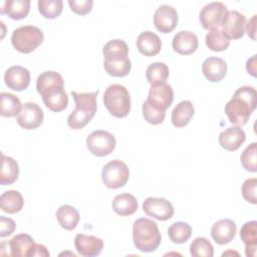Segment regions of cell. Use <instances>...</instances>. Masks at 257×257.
<instances>
[{"label": "cell", "mask_w": 257, "mask_h": 257, "mask_svg": "<svg viewBox=\"0 0 257 257\" xmlns=\"http://www.w3.org/2000/svg\"><path fill=\"white\" fill-rule=\"evenodd\" d=\"M68 4L70 6V9L74 13L78 15H85L91 11L93 1L92 0H68Z\"/></svg>", "instance_id": "cell-42"}, {"label": "cell", "mask_w": 257, "mask_h": 257, "mask_svg": "<svg viewBox=\"0 0 257 257\" xmlns=\"http://www.w3.org/2000/svg\"><path fill=\"white\" fill-rule=\"evenodd\" d=\"M227 254H233V255L235 254V255H237V256L239 255V254H238L237 252H232V251H228V252H224V253H223V256H225V255H227Z\"/></svg>", "instance_id": "cell-47"}, {"label": "cell", "mask_w": 257, "mask_h": 257, "mask_svg": "<svg viewBox=\"0 0 257 257\" xmlns=\"http://www.w3.org/2000/svg\"><path fill=\"white\" fill-rule=\"evenodd\" d=\"M24 206V199L20 192L16 190H9L4 192L0 197V208L3 212L8 214H15L22 210Z\"/></svg>", "instance_id": "cell-28"}, {"label": "cell", "mask_w": 257, "mask_h": 257, "mask_svg": "<svg viewBox=\"0 0 257 257\" xmlns=\"http://www.w3.org/2000/svg\"><path fill=\"white\" fill-rule=\"evenodd\" d=\"M103 67L107 74L114 77H123L130 73L132 69V62L130 58L118 61L103 60Z\"/></svg>", "instance_id": "cell-38"}, {"label": "cell", "mask_w": 257, "mask_h": 257, "mask_svg": "<svg viewBox=\"0 0 257 257\" xmlns=\"http://www.w3.org/2000/svg\"><path fill=\"white\" fill-rule=\"evenodd\" d=\"M202 71L209 81L218 82L227 73V63L220 57H208L202 64Z\"/></svg>", "instance_id": "cell-20"}, {"label": "cell", "mask_w": 257, "mask_h": 257, "mask_svg": "<svg viewBox=\"0 0 257 257\" xmlns=\"http://www.w3.org/2000/svg\"><path fill=\"white\" fill-rule=\"evenodd\" d=\"M35 244L34 239L25 233L14 236L8 243L10 254L15 257L31 256Z\"/></svg>", "instance_id": "cell-22"}, {"label": "cell", "mask_w": 257, "mask_h": 257, "mask_svg": "<svg viewBox=\"0 0 257 257\" xmlns=\"http://www.w3.org/2000/svg\"><path fill=\"white\" fill-rule=\"evenodd\" d=\"M130 178L127 166L120 160L108 162L101 171V180L108 189H118L123 187Z\"/></svg>", "instance_id": "cell-6"}, {"label": "cell", "mask_w": 257, "mask_h": 257, "mask_svg": "<svg viewBox=\"0 0 257 257\" xmlns=\"http://www.w3.org/2000/svg\"><path fill=\"white\" fill-rule=\"evenodd\" d=\"M111 207L119 216H131L138 210V201L132 194L122 193L113 198Z\"/></svg>", "instance_id": "cell-26"}, {"label": "cell", "mask_w": 257, "mask_h": 257, "mask_svg": "<svg viewBox=\"0 0 257 257\" xmlns=\"http://www.w3.org/2000/svg\"><path fill=\"white\" fill-rule=\"evenodd\" d=\"M170 240L175 244H183L192 235V227L186 222H175L168 229Z\"/></svg>", "instance_id": "cell-33"}, {"label": "cell", "mask_w": 257, "mask_h": 257, "mask_svg": "<svg viewBox=\"0 0 257 257\" xmlns=\"http://www.w3.org/2000/svg\"><path fill=\"white\" fill-rule=\"evenodd\" d=\"M103 103L108 112L115 117H124L131 111V96L127 89L118 83L107 86L103 94Z\"/></svg>", "instance_id": "cell-4"}, {"label": "cell", "mask_w": 257, "mask_h": 257, "mask_svg": "<svg viewBox=\"0 0 257 257\" xmlns=\"http://www.w3.org/2000/svg\"><path fill=\"white\" fill-rule=\"evenodd\" d=\"M50 254L46 247L42 244H35L33 251L31 253V256H43V257H48Z\"/></svg>", "instance_id": "cell-45"}, {"label": "cell", "mask_w": 257, "mask_h": 257, "mask_svg": "<svg viewBox=\"0 0 257 257\" xmlns=\"http://www.w3.org/2000/svg\"><path fill=\"white\" fill-rule=\"evenodd\" d=\"M147 99L164 110H167L174 100L173 88L167 82L153 84L151 85Z\"/></svg>", "instance_id": "cell-16"}, {"label": "cell", "mask_w": 257, "mask_h": 257, "mask_svg": "<svg viewBox=\"0 0 257 257\" xmlns=\"http://www.w3.org/2000/svg\"><path fill=\"white\" fill-rule=\"evenodd\" d=\"M43 110L35 102H25L18 113L17 123L24 130H35L43 121Z\"/></svg>", "instance_id": "cell-11"}, {"label": "cell", "mask_w": 257, "mask_h": 257, "mask_svg": "<svg viewBox=\"0 0 257 257\" xmlns=\"http://www.w3.org/2000/svg\"><path fill=\"white\" fill-rule=\"evenodd\" d=\"M178 12L171 5H161L154 14V24L162 33L172 32L178 24Z\"/></svg>", "instance_id": "cell-12"}, {"label": "cell", "mask_w": 257, "mask_h": 257, "mask_svg": "<svg viewBox=\"0 0 257 257\" xmlns=\"http://www.w3.org/2000/svg\"><path fill=\"white\" fill-rule=\"evenodd\" d=\"M256 18H257V15H253L247 22L246 26H245V30L247 32V34L253 39V40H256Z\"/></svg>", "instance_id": "cell-44"}, {"label": "cell", "mask_w": 257, "mask_h": 257, "mask_svg": "<svg viewBox=\"0 0 257 257\" xmlns=\"http://www.w3.org/2000/svg\"><path fill=\"white\" fill-rule=\"evenodd\" d=\"M143 115L145 119L151 124H160L164 121L166 116V110L152 103L150 100L146 99L143 104Z\"/></svg>", "instance_id": "cell-37"}, {"label": "cell", "mask_w": 257, "mask_h": 257, "mask_svg": "<svg viewBox=\"0 0 257 257\" xmlns=\"http://www.w3.org/2000/svg\"><path fill=\"white\" fill-rule=\"evenodd\" d=\"M1 115L4 117H12L17 116L22 108V104L20 99L9 92H1Z\"/></svg>", "instance_id": "cell-31"}, {"label": "cell", "mask_w": 257, "mask_h": 257, "mask_svg": "<svg viewBox=\"0 0 257 257\" xmlns=\"http://www.w3.org/2000/svg\"><path fill=\"white\" fill-rule=\"evenodd\" d=\"M199 45L198 37L195 33L187 30L179 31L173 37L172 47L173 49L182 55H189L194 53Z\"/></svg>", "instance_id": "cell-18"}, {"label": "cell", "mask_w": 257, "mask_h": 257, "mask_svg": "<svg viewBox=\"0 0 257 257\" xmlns=\"http://www.w3.org/2000/svg\"><path fill=\"white\" fill-rule=\"evenodd\" d=\"M98 90L93 92L71 91L75 102V108L67 117V125L72 130H80L85 126L96 112V97Z\"/></svg>", "instance_id": "cell-2"}, {"label": "cell", "mask_w": 257, "mask_h": 257, "mask_svg": "<svg viewBox=\"0 0 257 257\" xmlns=\"http://www.w3.org/2000/svg\"><path fill=\"white\" fill-rule=\"evenodd\" d=\"M115 138L107 131L97 130L90 133L86 138L88 151L96 157H104L112 153L115 148Z\"/></svg>", "instance_id": "cell-7"}, {"label": "cell", "mask_w": 257, "mask_h": 257, "mask_svg": "<svg viewBox=\"0 0 257 257\" xmlns=\"http://www.w3.org/2000/svg\"><path fill=\"white\" fill-rule=\"evenodd\" d=\"M2 165H1V173H0V184L11 185L13 184L19 176V167L17 162L11 158L2 154Z\"/></svg>", "instance_id": "cell-30"}, {"label": "cell", "mask_w": 257, "mask_h": 257, "mask_svg": "<svg viewBox=\"0 0 257 257\" xmlns=\"http://www.w3.org/2000/svg\"><path fill=\"white\" fill-rule=\"evenodd\" d=\"M56 84H64V81L61 74L54 70L44 71L40 73L36 79V89L38 93Z\"/></svg>", "instance_id": "cell-35"}, {"label": "cell", "mask_w": 257, "mask_h": 257, "mask_svg": "<svg viewBox=\"0 0 257 257\" xmlns=\"http://www.w3.org/2000/svg\"><path fill=\"white\" fill-rule=\"evenodd\" d=\"M37 5L39 13L48 19L58 17L63 9V2L61 0H39Z\"/></svg>", "instance_id": "cell-36"}, {"label": "cell", "mask_w": 257, "mask_h": 257, "mask_svg": "<svg viewBox=\"0 0 257 257\" xmlns=\"http://www.w3.org/2000/svg\"><path fill=\"white\" fill-rule=\"evenodd\" d=\"M205 41L207 47L216 52L224 51L230 45V39L219 28L210 30L205 37Z\"/></svg>", "instance_id": "cell-32"}, {"label": "cell", "mask_w": 257, "mask_h": 257, "mask_svg": "<svg viewBox=\"0 0 257 257\" xmlns=\"http://www.w3.org/2000/svg\"><path fill=\"white\" fill-rule=\"evenodd\" d=\"M133 241L141 252H153L161 244L162 236L158 224L148 218H140L133 225Z\"/></svg>", "instance_id": "cell-3"}, {"label": "cell", "mask_w": 257, "mask_h": 257, "mask_svg": "<svg viewBox=\"0 0 257 257\" xmlns=\"http://www.w3.org/2000/svg\"><path fill=\"white\" fill-rule=\"evenodd\" d=\"M137 47L145 56H154L161 51L162 40L152 31L142 32L137 39Z\"/></svg>", "instance_id": "cell-21"}, {"label": "cell", "mask_w": 257, "mask_h": 257, "mask_svg": "<svg viewBox=\"0 0 257 257\" xmlns=\"http://www.w3.org/2000/svg\"><path fill=\"white\" fill-rule=\"evenodd\" d=\"M195 113V108L190 100H183L179 102L173 109L171 120L176 127H183L187 125Z\"/></svg>", "instance_id": "cell-27"}, {"label": "cell", "mask_w": 257, "mask_h": 257, "mask_svg": "<svg viewBox=\"0 0 257 257\" xmlns=\"http://www.w3.org/2000/svg\"><path fill=\"white\" fill-rule=\"evenodd\" d=\"M256 186H257V179L256 178H250L244 181L242 188H241V192H242V196L243 198L251 203V204H256Z\"/></svg>", "instance_id": "cell-41"}, {"label": "cell", "mask_w": 257, "mask_h": 257, "mask_svg": "<svg viewBox=\"0 0 257 257\" xmlns=\"http://www.w3.org/2000/svg\"><path fill=\"white\" fill-rule=\"evenodd\" d=\"M43 38L41 29L33 25H24L14 29L11 35V43L17 51L30 53L42 43Z\"/></svg>", "instance_id": "cell-5"}, {"label": "cell", "mask_w": 257, "mask_h": 257, "mask_svg": "<svg viewBox=\"0 0 257 257\" xmlns=\"http://www.w3.org/2000/svg\"><path fill=\"white\" fill-rule=\"evenodd\" d=\"M30 10L29 0H6L0 6V13L7 14L11 19L20 20L25 18Z\"/></svg>", "instance_id": "cell-23"}, {"label": "cell", "mask_w": 257, "mask_h": 257, "mask_svg": "<svg viewBox=\"0 0 257 257\" xmlns=\"http://www.w3.org/2000/svg\"><path fill=\"white\" fill-rule=\"evenodd\" d=\"M256 154H257V143H251L242 153L240 157L241 164L243 168L248 171L255 173L257 171V160H256Z\"/></svg>", "instance_id": "cell-40"}, {"label": "cell", "mask_w": 257, "mask_h": 257, "mask_svg": "<svg viewBox=\"0 0 257 257\" xmlns=\"http://www.w3.org/2000/svg\"><path fill=\"white\" fill-rule=\"evenodd\" d=\"M102 54L106 61L123 60L128 58V46L121 39H112L104 44Z\"/></svg>", "instance_id": "cell-25"}, {"label": "cell", "mask_w": 257, "mask_h": 257, "mask_svg": "<svg viewBox=\"0 0 257 257\" xmlns=\"http://www.w3.org/2000/svg\"><path fill=\"white\" fill-rule=\"evenodd\" d=\"M245 132L240 126H230L224 130L218 138L220 146L227 151H237L245 142Z\"/></svg>", "instance_id": "cell-19"}, {"label": "cell", "mask_w": 257, "mask_h": 257, "mask_svg": "<svg viewBox=\"0 0 257 257\" xmlns=\"http://www.w3.org/2000/svg\"><path fill=\"white\" fill-rule=\"evenodd\" d=\"M257 92L249 85L239 87L232 98L225 104V113L231 123L242 126L247 123L251 113L256 108Z\"/></svg>", "instance_id": "cell-1"}, {"label": "cell", "mask_w": 257, "mask_h": 257, "mask_svg": "<svg viewBox=\"0 0 257 257\" xmlns=\"http://www.w3.org/2000/svg\"><path fill=\"white\" fill-rule=\"evenodd\" d=\"M169 67L164 62H153L151 63L146 70L147 80L153 84H158L166 82L169 77Z\"/></svg>", "instance_id": "cell-34"}, {"label": "cell", "mask_w": 257, "mask_h": 257, "mask_svg": "<svg viewBox=\"0 0 257 257\" xmlns=\"http://www.w3.org/2000/svg\"><path fill=\"white\" fill-rule=\"evenodd\" d=\"M237 232L236 223L231 219H221L214 223L211 228V236L219 245L230 243Z\"/></svg>", "instance_id": "cell-17"}, {"label": "cell", "mask_w": 257, "mask_h": 257, "mask_svg": "<svg viewBox=\"0 0 257 257\" xmlns=\"http://www.w3.org/2000/svg\"><path fill=\"white\" fill-rule=\"evenodd\" d=\"M144 212L157 220L167 221L174 215V207L170 201L165 198L149 197L143 202Z\"/></svg>", "instance_id": "cell-9"}, {"label": "cell", "mask_w": 257, "mask_h": 257, "mask_svg": "<svg viewBox=\"0 0 257 257\" xmlns=\"http://www.w3.org/2000/svg\"><path fill=\"white\" fill-rule=\"evenodd\" d=\"M74 246L79 255L84 257H94L101 253L103 241L95 236L77 234L74 238Z\"/></svg>", "instance_id": "cell-15"}, {"label": "cell", "mask_w": 257, "mask_h": 257, "mask_svg": "<svg viewBox=\"0 0 257 257\" xmlns=\"http://www.w3.org/2000/svg\"><path fill=\"white\" fill-rule=\"evenodd\" d=\"M228 12L227 6L222 2H210L200 11L199 20L201 25L207 30L219 28Z\"/></svg>", "instance_id": "cell-8"}, {"label": "cell", "mask_w": 257, "mask_h": 257, "mask_svg": "<svg viewBox=\"0 0 257 257\" xmlns=\"http://www.w3.org/2000/svg\"><path fill=\"white\" fill-rule=\"evenodd\" d=\"M246 69L252 76H256V55H253L246 62Z\"/></svg>", "instance_id": "cell-46"}, {"label": "cell", "mask_w": 257, "mask_h": 257, "mask_svg": "<svg viewBox=\"0 0 257 257\" xmlns=\"http://www.w3.org/2000/svg\"><path fill=\"white\" fill-rule=\"evenodd\" d=\"M16 228L15 222L11 218L0 216V237L4 238L11 235Z\"/></svg>", "instance_id": "cell-43"}, {"label": "cell", "mask_w": 257, "mask_h": 257, "mask_svg": "<svg viewBox=\"0 0 257 257\" xmlns=\"http://www.w3.org/2000/svg\"><path fill=\"white\" fill-rule=\"evenodd\" d=\"M246 17L237 10H230L227 12L221 23V30L231 39H239L245 33Z\"/></svg>", "instance_id": "cell-10"}, {"label": "cell", "mask_w": 257, "mask_h": 257, "mask_svg": "<svg viewBox=\"0 0 257 257\" xmlns=\"http://www.w3.org/2000/svg\"><path fill=\"white\" fill-rule=\"evenodd\" d=\"M56 219L59 225L68 231L73 230L79 222L78 211L70 205H62L56 211Z\"/></svg>", "instance_id": "cell-29"}, {"label": "cell", "mask_w": 257, "mask_h": 257, "mask_svg": "<svg viewBox=\"0 0 257 257\" xmlns=\"http://www.w3.org/2000/svg\"><path fill=\"white\" fill-rule=\"evenodd\" d=\"M240 238L245 245L246 255L249 257H255L257 249V222H246L241 227Z\"/></svg>", "instance_id": "cell-24"}, {"label": "cell", "mask_w": 257, "mask_h": 257, "mask_svg": "<svg viewBox=\"0 0 257 257\" xmlns=\"http://www.w3.org/2000/svg\"><path fill=\"white\" fill-rule=\"evenodd\" d=\"M190 253L193 257H213L214 247L204 237H197L190 245Z\"/></svg>", "instance_id": "cell-39"}, {"label": "cell", "mask_w": 257, "mask_h": 257, "mask_svg": "<svg viewBox=\"0 0 257 257\" xmlns=\"http://www.w3.org/2000/svg\"><path fill=\"white\" fill-rule=\"evenodd\" d=\"M4 81L5 84L13 90H24L30 83V72L21 65L10 66L4 73Z\"/></svg>", "instance_id": "cell-14"}, {"label": "cell", "mask_w": 257, "mask_h": 257, "mask_svg": "<svg viewBox=\"0 0 257 257\" xmlns=\"http://www.w3.org/2000/svg\"><path fill=\"white\" fill-rule=\"evenodd\" d=\"M40 95L45 106L54 112L61 111L68 105V95L64 90V84L51 86L43 90Z\"/></svg>", "instance_id": "cell-13"}]
</instances>
